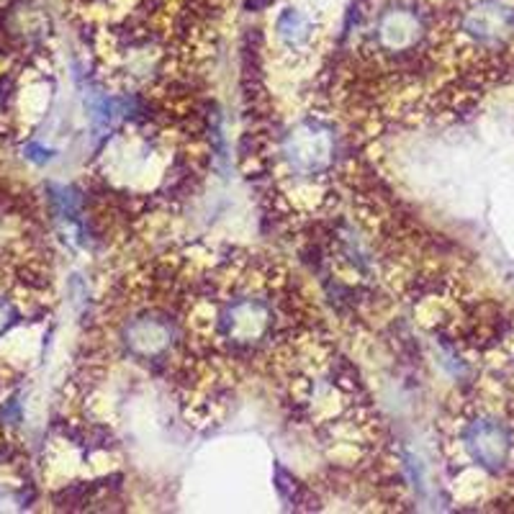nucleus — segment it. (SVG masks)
<instances>
[{
  "mask_svg": "<svg viewBox=\"0 0 514 514\" xmlns=\"http://www.w3.org/2000/svg\"><path fill=\"white\" fill-rule=\"evenodd\" d=\"M286 286L265 272L227 278L206 293L209 340L229 360H252L283 343L291 332L286 319Z\"/></svg>",
  "mask_w": 514,
  "mask_h": 514,
  "instance_id": "obj_1",
  "label": "nucleus"
},
{
  "mask_svg": "<svg viewBox=\"0 0 514 514\" xmlns=\"http://www.w3.org/2000/svg\"><path fill=\"white\" fill-rule=\"evenodd\" d=\"M337 165L334 127L324 118L306 116L291 124L275 149L272 168L286 183L322 186Z\"/></svg>",
  "mask_w": 514,
  "mask_h": 514,
  "instance_id": "obj_2",
  "label": "nucleus"
},
{
  "mask_svg": "<svg viewBox=\"0 0 514 514\" xmlns=\"http://www.w3.org/2000/svg\"><path fill=\"white\" fill-rule=\"evenodd\" d=\"M457 456L488 476L514 468V422L491 409H473L456 425Z\"/></svg>",
  "mask_w": 514,
  "mask_h": 514,
  "instance_id": "obj_3",
  "label": "nucleus"
},
{
  "mask_svg": "<svg viewBox=\"0 0 514 514\" xmlns=\"http://www.w3.org/2000/svg\"><path fill=\"white\" fill-rule=\"evenodd\" d=\"M429 18L412 0H396L375 15L373 55L384 62H412L429 42Z\"/></svg>",
  "mask_w": 514,
  "mask_h": 514,
  "instance_id": "obj_4",
  "label": "nucleus"
},
{
  "mask_svg": "<svg viewBox=\"0 0 514 514\" xmlns=\"http://www.w3.org/2000/svg\"><path fill=\"white\" fill-rule=\"evenodd\" d=\"M456 34L478 52L514 42V0H466L456 11Z\"/></svg>",
  "mask_w": 514,
  "mask_h": 514,
  "instance_id": "obj_5",
  "label": "nucleus"
},
{
  "mask_svg": "<svg viewBox=\"0 0 514 514\" xmlns=\"http://www.w3.org/2000/svg\"><path fill=\"white\" fill-rule=\"evenodd\" d=\"M275 34L286 49L299 52L314 39V21L299 8H286L275 21Z\"/></svg>",
  "mask_w": 514,
  "mask_h": 514,
  "instance_id": "obj_6",
  "label": "nucleus"
}]
</instances>
